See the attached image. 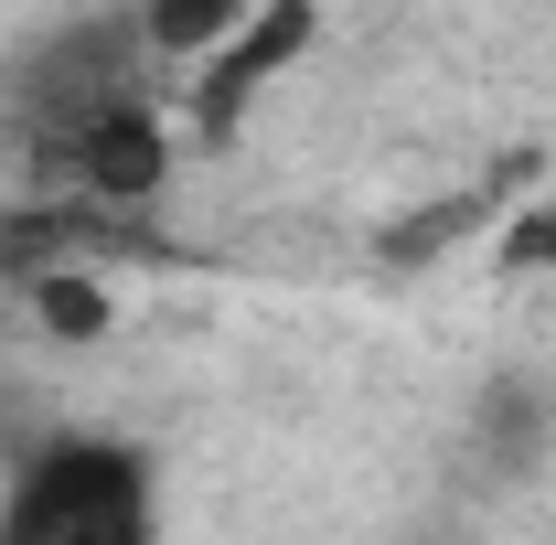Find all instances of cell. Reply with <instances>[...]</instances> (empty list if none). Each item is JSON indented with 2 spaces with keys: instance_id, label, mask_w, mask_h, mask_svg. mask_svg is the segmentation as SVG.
Returning <instances> with one entry per match:
<instances>
[{
  "instance_id": "cell-4",
  "label": "cell",
  "mask_w": 556,
  "mask_h": 545,
  "mask_svg": "<svg viewBox=\"0 0 556 545\" xmlns=\"http://www.w3.org/2000/svg\"><path fill=\"white\" fill-rule=\"evenodd\" d=\"M289 43H300V11H257V22L225 43V65L204 75V118H236V107H247V86H268V75L289 65Z\"/></svg>"
},
{
  "instance_id": "cell-1",
  "label": "cell",
  "mask_w": 556,
  "mask_h": 545,
  "mask_svg": "<svg viewBox=\"0 0 556 545\" xmlns=\"http://www.w3.org/2000/svg\"><path fill=\"white\" fill-rule=\"evenodd\" d=\"M0 545H161V471L129 439H43L0 481Z\"/></svg>"
},
{
  "instance_id": "cell-3",
  "label": "cell",
  "mask_w": 556,
  "mask_h": 545,
  "mask_svg": "<svg viewBox=\"0 0 556 545\" xmlns=\"http://www.w3.org/2000/svg\"><path fill=\"white\" fill-rule=\"evenodd\" d=\"M43 182H65L86 214H139L161 182H172V139H161V107L129 97V107H108L97 129L65 139V161L43 172Z\"/></svg>"
},
{
  "instance_id": "cell-2",
  "label": "cell",
  "mask_w": 556,
  "mask_h": 545,
  "mask_svg": "<svg viewBox=\"0 0 556 545\" xmlns=\"http://www.w3.org/2000/svg\"><path fill=\"white\" fill-rule=\"evenodd\" d=\"M139 75H150L139 11H86V22H65L54 43H33V54L11 65V129H22V161L54 172L75 129H97L108 107L139 97Z\"/></svg>"
},
{
  "instance_id": "cell-5",
  "label": "cell",
  "mask_w": 556,
  "mask_h": 545,
  "mask_svg": "<svg viewBox=\"0 0 556 545\" xmlns=\"http://www.w3.org/2000/svg\"><path fill=\"white\" fill-rule=\"evenodd\" d=\"M33 300H43L54 332H108V289L75 278V268H33Z\"/></svg>"
}]
</instances>
